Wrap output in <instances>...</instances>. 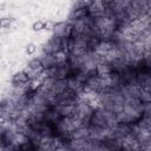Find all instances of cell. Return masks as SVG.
Masks as SVG:
<instances>
[{
  "instance_id": "3",
  "label": "cell",
  "mask_w": 151,
  "mask_h": 151,
  "mask_svg": "<svg viewBox=\"0 0 151 151\" xmlns=\"http://www.w3.org/2000/svg\"><path fill=\"white\" fill-rule=\"evenodd\" d=\"M27 67H29L31 70H35V71H44L45 68L42 67V63L40 58H33L28 61Z\"/></svg>"
},
{
  "instance_id": "2",
  "label": "cell",
  "mask_w": 151,
  "mask_h": 151,
  "mask_svg": "<svg viewBox=\"0 0 151 151\" xmlns=\"http://www.w3.org/2000/svg\"><path fill=\"white\" fill-rule=\"evenodd\" d=\"M87 15H90L88 7H87V6H81V7L73 8L72 12H71L70 15H68V19H70L71 21H76V20L84 19V18H86Z\"/></svg>"
},
{
  "instance_id": "4",
  "label": "cell",
  "mask_w": 151,
  "mask_h": 151,
  "mask_svg": "<svg viewBox=\"0 0 151 151\" xmlns=\"http://www.w3.org/2000/svg\"><path fill=\"white\" fill-rule=\"evenodd\" d=\"M15 21V19L9 18V17H4L0 18V28H8L12 26V24Z\"/></svg>"
},
{
  "instance_id": "6",
  "label": "cell",
  "mask_w": 151,
  "mask_h": 151,
  "mask_svg": "<svg viewBox=\"0 0 151 151\" xmlns=\"http://www.w3.org/2000/svg\"><path fill=\"white\" fill-rule=\"evenodd\" d=\"M25 52H26V54L32 55V54H34V53L37 52V46H35L33 42H29V44L26 45V47H25Z\"/></svg>"
},
{
  "instance_id": "1",
  "label": "cell",
  "mask_w": 151,
  "mask_h": 151,
  "mask_svg": "<svg viewBox=\"0 0 151 151\" xmlns=\"http://www.w3.org/2000/svg\"><path fill=\"white\" fill-rule=\"evenodd\" d=\"M29 80L31 79H29V77L27 76V73L25 71H18L12 76L11 83L14 87H24L28 84Z\"/></svg>"
},
{
  "instance_id": "7",
  "label": "cell",
  "mask_w": 151,
  "mask_h": 151,
  "mask_svg": "<svg viewBox=\"0 0 151 151\" xmlns=\"http://www.w3.org/2000/svg\"><path fill=\"white\" fill-rule=\"evenodd\" d=\"M55 21H53V20H47V21H45V26H44V29L45 31H47V32H53V29H54V27H55Z\"/></svg>"
},
{
  "instance_id": "5",
  "label": "cell",
  "mask_w": 151,
  "mask_h": 151,
  "mask_svg": "<svg viewBox=\"0 0 151 151\" xmlns=\"http://www.w3.org/2000/svg\"><path fill=\"white\" fill-rule=\"evenodd\" d=\"M44 26H45V21H41V20H37L32 24V29L34 32H40L44 29Z\"/></svg>"
}]
</instances>
